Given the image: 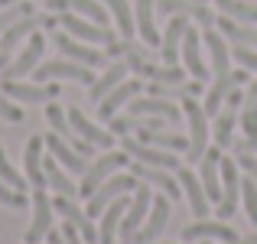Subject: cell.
<instances>
[{"instance_id": "1", "label": "cell", "mask_w": 257, "mask_h": 244, "mask_svg": "<svg viewBox=\"0 0 257 244\" xmlns=\"http://www.w3.org/2000/svg\"><path fill=\"white\" fill-rule=\"evenodd\" d=\"M182 117H186V127H189L186 163H199L202 153L208 150V114L195 98H186L182 101Z\"/></svg>"}, {"instance_id": "2", "label": "cell", "mask_w": 257, "mask_h": 244, "mask_svg": "<svg viewBox=\"0 0 257 244\" xmlns=\"http://www.w3.org/2000/svg\"><path fill=\"white\" fill-rule=\"evenodd\" d=\"M127 150H107L104 157H98L94 163H88V169H85V176H82V186H78V192L85 195V199H91V192L101 186L104 179H111L117 169H124L127 166Z\"/></svg>"}, {"instance_id": "3", "label": "cell", "mask_w": 257, "mask_h": 244, "mask_svg": "<svg viewBox=\"0 0 257 244\" xmlns=\"http://www.w3.org/2000/svg\"><path fill=\"white\" fill-rule=\"evenodd\" d=\"M59 26H62V30L69 33V36L82 39V43H94V46H111V43H117V36H114L111 26L91 23V20L78 17V13H72V10L59 13Z\"/></svg>"}, {"instance_id": "4", "label": "cell", "mask_w": 257, "mask_h": 244, "mask_svg": "<svg viewBox=\"0 0 257 244\" xmlns=\"http://www.w3.org/2000/svg\"><path fill=\"white\" fill-rule=\"evenodd\" d=\"M137 186H140V179H137L134 173H131V176H117V173H114L111 179H104V182H101V186L91 192V199H88V208H85V212L91 215V218H98V215L104 212V208L111 205L114 199H120V195H131Z\"/></svg>"}, {"instance_id": "5", "label": "cell", "mask_w": 257, "mask_h": 244, "mask_svg": "<svg viewBox=\"0 0 257 244\" xmlns=\"http://www.w3.org/2000/svg\"><path fill=\"white\" fill-rule=\"evenodd\" d=\"M150 205H153V192H150V186L140 182V186L134 189V199H131V205H127V212H124V221H120V228H117L120 244H134V234H137L140 225L147 221Z\"/></svg>"}, {"instance_id": "6", "label": "cell", "mask_w": 257, "mask_h": 244, "mask_svg": "<svg viewBox=\"0 0 257 244\" xmlns=\"http://www.w3.org/2000/svg\"><path fill=\"white\" fill-rule=\"evenodd\" d=\"M33 78L36 81H56V78H65V81H82V85L91 88L94 85V72L82 62H72V59H52V62H39L33 69Z\"/></svg>"}, {"instance_id": "7", "label": "cell", "mask_w": 257, "mask_h": 244, "mask_svg": "<svg viewBox=\"0 0 257 244\" xmlns=\"http://www.w3.org/2000/svg\"><path fill=\"white\" fill-rule=\"evenodd\" d=\"M127 65H131V72L134 75H144V78H150V81H160V85H179V81H186V72L179 69V65H153L150 59L144 56V52H137L131 46L127 49Z\"/></svg>"}, {"instance_id": "8", "label": "cell", "mask_w": 257, "mask_h": 244, "mask_svg": "<svg viewBox=\"0 0 257 244\" xmlns=\"http://www.w3.org/2000/svg\"><path fill=\"white\" fill-rule=\"evenodd\" d=\"M4 94L7 98H17V101H26V104H49V101L59 98V85L52 81H36V85H26L20 78H4Z\"/></svg>"}, {"instance_id": "9", "label": "cell", "mask_w": 257, "mask_h": 244, "mask_svg": "<svg viewBox=\"0 0 257 244\" xmlns=\"http://www.w3.org/2000/svg\"><path fill=\"white\" fill-rule=\"evenodd\" d=\"M52 39H56V49L62 52L65 59H72V62H82V65H88V69H101V65H107V52L91 49V46H85L82 39L69 36L65 30H59Z\"/></svg>"}, {"instance_id": "10", "label": "cell", "mask_w": 257, "mask_h": 244, "mask_svg": "<svg viewBox=\"0 0 257 244\" xmlns=\"http://www.w3.org/2000/svg\"><path fill=\"white\" fill-rule=\"evenodd\" d=\"M238 195H241V176H238V160L221 157V202H218V218H231L238 212Z\"/></svg>"}, {"instance_id": "11", "label": "cell", "mask_w": 257, "mask_h": 244, "mask_svg": "<svg viewBox=\"0 0 257 244\" xmlns=\"http://www.w3.org/2000/svg\"><path fill=\"white\" fill-rule=\"evenodd\" d=\"M124 150H127V157H134L137 163H147V166H160V169H170V173L179 169V157L173 150H160V147H150L134 137H124Z\"/></svg>"}, {"instance_id": "12", "label": "cell", "mask_w": 257, "mask_h": 244, "mask_svg": "<svg viewBox=\"0 0 257 244\" xmlns=\"http://www.w3.org/2000/svg\"><path fill=\"white\" fill-rule=\"evenodd\" d=\"M170 195H153V205H150V215H147V221L140 225V231L134 234V244H150V241H157L160 234H163V228H166V221H170Z\"/></svg>"}, {"instance_id": "13", "label": "cell", "mask_w": 257, "mask_h": 244, "mask_svg": "<svg viewBox=\"0 0 257 244\" xmlns=\"http://www.w3.org/2000/svg\"><path fill=\"white\" fill-rule=\"evenodd\" d=\"M52 231V199L43 189H33V218L26 228V244L46 241V234Z\"/></svg>"}, {"instance_id": "14", "label": "cell", "mask_w": 257, "mask_h": 244, "mask_svg": "<svg viewBox=\"0 0 257 244\" xmlns=\"http://www.w3.org/2000/svg\"><path fill=\"white\" fill-rule=\"evenodd\" d=\"M176 179H179L182 195H186V202H189V212H192L195 218H208V205H212V199L205 195L202 179L189 166H179V169H176Z\"/></svg>"}, {"instance_id": "15", "label": "cell", "mask_w": 257, "mask_h": 244, "mask_svg": "<svg viewBox=\"0 0 257 244\" xmlns=\"http://www.w3.org/2000/svg\"><path fill=\"white\" fill-rule=\"evenodd\" d=\"M199 179L205 186V195L218 205L221 202V147H208L199 160Z\"/></svg>"}, {"instance_id": "16", "label": "cell", "mask_w": 257, "mask_h": 244, "mask_svg": "<svg viewBox=\"0 0 257 244\" xmlns=\"http://www.w3.org/2000/svg\"><path fill=\"white\" fill-rule=\"evenodd\" d=\"M244 81H247V69H238V72H228V75L215 78L212 88H208V94H205V104H202L208 117H215V114L221 111V104L228 101V94H231L234 88H241Z\"/></svg>"}, {"instance_id": "17", "label": "cell", "mask_w": 257, "mask_h": 244, "mask_svg": "<svg viewBox=\"0 0 257 244\" xmlns=\"http://www.w3.org/2000/svg\"><path fill=\"white\" fill-rule=\"evenodd\" d=\"M127 107H131V117H163V120H170V124L182 120V107H176L173 101H166V98H157V94L134 98Z\"/></svg>"}, {"instance_id": "18", "label": "cell", "mask_w": 257, "mask_h": 244, "mask_svg": "<svg viewBox=\"0 0 257 244\" xmlns=\"http://www.w3.org/2000/svg\"><path fill=\"white\" fill-rule=\"evenodd\" d=\"M208 238H215V241H228V244H238V231H234V228H228L225 221H208V218H195L192 225L182 228V241H189V244H195V241H208Z\"/></svg>"}, {"instance_id": "19", "label": "cell", "mask_w": 257, "mask_h": 244, "mask_svg": "<svg viewBox=\"0 0 257 244\" xmlns=\"http://www.w3.org/2000/svg\"><path fill=\"white\" fill-rule=\"evenodd\" d=\"M43 49H46V39L39 36V33H33V36L26 39V46L20 49V56L4 69V78H23V75H30V72L39 65V59H43Z\"/></svg>"}, {"instance_id": "20", "label": "cell", "mask_w": 257, "mask_h": 244, "mask_svg": "<svg viewBox=\"0 0 257 244\" xmlns=\"http://www.w3.org/2000/svg\"><path fill=\"white\" fill-rule=\"evenodd\" d=\"M140 91H144V85H140L137 78H127V81H120V85L114 88V91H107L104 98L98 101V117H101V120H111L114 114H117L124 104H131V101L137 98Z\"/></svg>"}, {"instance_id": "21", "label": "cell", "mask_w": 257, "mask_h": 244, "mask_svg": "<svg viewBox=\"0 0 257 244\" xmlns=\"http://www.w3.org/2000/svg\"><path fill=\"white\" fill-rule=\"evenodd\" d=\"M179 56H182V62H186V72L195 81H205L208 78V65L202 62V36H199V30H195V26H189V30H186Z\"/></svg>"}, {"instance_id": "22", "label": "cell", "mask_w": 257, "mask_h": 244, "mask_svg": "<svg viewBox=\"0 0 257 244\" xmlns=\"http://www.w3.org/2000/svg\"><path fill=\"white\" fill-rule=\"evenodd\" d=\"M186 30H189V17H170V23L163 30V39H160V59H163V65L179 62V49H182Z\"/></svg>"}, {"instance_id": "23", "label": "cell", "mask_w": 257, "mask_h": 244, "mask_svg": "<svg viewBox=\"0 0 257 244\" xmlns=\"http://www.w3.org/2000/svg\"><path fill=\"white\" fill-rule=\"evenodd\" d=\"M157 10H160V17H189L202 26L215 23L212 10L205 4H195V0H157Z\"/></svg>"}, {"instance_id": "24", "label": "cell", "mask_w": 257, "mask_h": 244, "mask_svg": "<svg viewBox=\"0 0 257 244\" xmlns=\"http://www.w3.org/2000/svg\"><path fill=\"white\" fill-rule=\"evenodd\" d=\"M43 150H46V140L43 137H30L26 140V147H23V166H26V182H30L33 189H43L46 186V157H43Z\"/></svg>"}, {"instance_id": "25", "label": "cell", "mask_w": 257, "mask_h": 244, "mask_svg": "<svg viewBox=\"0 0 257 244\" xmlns=\"http://www.w3.org/2000/svg\"><path fill=\"white\" fill-rule=\"evenodd\" d=\"M43 140H46V147H49V153H52V157H56L59 163H62L69 173H82V176H85V169H88V157H82V153H78L65 137H59V134L52 131V134H46Z\"/></svg>"}, {"instance_id": "26", "label": "cell", "mask_w": 257, "mask_h": 244, "mask_svg": "<svg viewBox=\"0 0 257 244\" xmlns=\"http://www.w3.org/2000/svg\"><path fill=\"white\" fill-rule=\"evenodd\" d=\"M137 179L150 182V186H157L163 195H170V199H179L182 195V186L176 176H170V169H160V166H147V163H137L134 160V169H131Z\"/></svg>"}, {"instance_id": "27", "label": "cell", "mask_w": 257, "mask_h": 244, "mask_svg": "<svg viewBox=\"0 0 257 244\" xmlns=\"http://www.w3.org/2000/svg\"><path fill=\"white\" fill-rule=\"evenodd\" d=\"M65 114H69L72 131H75L82 140H88V144H94V147H104V150H111V147H114V134L111 131H101L98 124H91V120L82 114V107H69Z\"/></svg>"}, {"instance_id": "28", "label": "cell", "mask_w": 257, "mask_h": 244, "mask_svg": "<svg viewBox=\"0 0 257 244\" xmlns=\"http://www.w3.org/2000/svg\"><path fill=\"white\" fill-rule=\"evenodd\" d=\"M202 43H205L208 56H212V78L228 75V72H231V49L225 46V36L208 26V30L202 33Z\"/></svg>"}, {"instance_id": "29", "label": "cell", "mask_w": 257, "mask_h": 244, "mask_svg": "<svg viewBox=\"0 0 257 244\" xmlns=\"http://www.w3.org/2000/svg\"><path fill=\"white\" fill-rule=\"evenodd\" d=\"M134 20L137 33L147 46H160V30H157V0H134Z\"/></svg>"}, {"instance_id": "30", "label": "cell", "mask_w": 257, "mask_h": 244, "mask_svg": "<svg viewBox=\"0 0 257 244\" xmlns=\"http://www.w3.org/2000/svg\"><path fill=\"white\" fill-rule=\"evenodd\" d=\"M127 205H131V195H120V199H114L111 205L101 212V221H98V244H114V234H117L120 221H124Z\"/></svg>"}, {"instance_id": "31", "label": "cell", "mask_w": 257, "mask_h": 244, "mask_svg": "<svg viewBox=\"0 0 257 244\" xmlns=\"http://www.w3.org/2000/svg\"><path fill=\"white\" fill-rule=\"evenodd\" d=\"M137 140L150 147H160V150H173V153H186L189 150V137L182 134H166L160 127H137Z\"/></svg>"}, {"instance_id": "32", "label": "cell", "mask_w": 257, "mask_h": 244, "mask_svg": "<svg viewBox=\"0 0 257 244\" xmlns=\"http://www.w3.org/2000/svg\"><path fill=\"white\" fill-rule=\"evenodd\" d=\"M215 26H218V33L225 39H231L234 46H251V49H257V26L238 23V20H231V17H218Z\"/></svg>"}, {"instance_id": "33", "label": "cell", "mask_w": 257, "mask_h": 244, "mask_svg": "<svg viewBox=\"0 0 257 244\" xmlns=\"http://www.w3.org/2000/svg\"><path fill=\"white\" fill-rule=\"evenodd\" d=\"M127 72H131L127 59H117V62H111L104 75L94 78V85H91V101H101L107 91H114V88H117L120 81H127Z\"/></svg>"}, {"instance_id": "34", "label": "cell", "mask_w": 257, "mask_h": 244, "mask_svg": "<svg viewBox=\"0 0 257 244\" xmlns=\"http://www.w3.org/2000/svg\"><path fill=\"white\" fill-rule=\"evenodd\" d=\"M46 186H52V192L56 195H69V199H75L78 195V186L65 176V166L59 163L56 157H46Z\"/></svg>"}, {"instance_id": "35", "label": "cell", "mask_w": 257, "mask_h": 244, "mask_svg": "<svg viewBox=\"0 0 257 244\" xmlns=\"http://www.w3.org/2000/svg\"><path fill=\"white\" fill-rule=\"evenodd\" d=\"M101 4L107 7V13L114 17V23H117L120 36L124 39H134V30H137V20H134V7L127 4V0H101Z\"/></svg>"}, {"instance_id": "36", "label": "cell", "mask_w": 257, "mask_h": 244, "mask_svg": "<svg viewBox=\"0 0 257 244\" xmlns=\"http://www.w3.org/2000/svg\"><path fill=\"white\" fill-rule=\"evenodd\" d=\"M234 124H238V111L228 107V111L215 114V147H231L234 144Z\"/></svg>"}, {"instance_id": "37", "label": "cell", "mask_w": 257, "mask_h": 244, "mask_svg": "<svg viewBox=\"0 0 257 244\" xmlns=\"http://www.w3.org/2000/svg\"><path fill=\"white\" fill-rule=\"evenodd\" d=\"M215 7L238 23H257V4L251 0H215Z\"/></svg>"}, {"instance_id": "38", "label": "cell", "mask_w": 257, "mask_h": 244, "mask_svg": "<svg viewBox=\"0 0 257 244\" xmlns=\"http://www.w3.org/2000/svg\"><path fill=\"white\" fill-rule=\"evenodd\" d=\"M65 7H69L72 13H78V17L91 20V23L107 26V7L101 4V0H65Z\"/></svg>"}, {"instance_id": "39", "label": "cell", "mask_w": 257, "mask_h": 244, "mask_svg": "<svg viewBox=\"0 0 257 244\" xmlns=\"http://www.w3.org/2000/svg\"><path fill=\"white\" fill-rule=\"evenodd\" d=\"M46 117H49L52 131H56L59 137H65L69 144H75V140H78V134L72 131V124H69V114H65L59 104H46Z\"/></svg>"}, {"instance_id": "40", "label": "cell", "mask_w": 257, "mask_h": 244, "mask_svg": "<svg viewBox=\"0 0 257 244\" xmlns=\"http://www.w3.org/2000/svg\"><path fill=\"white\" fill-rule=\"evenodd\" d=\"M30 13H33V4H30V0H17V4H10L7 10H0V36H4V30H10L17 20L30 17Z\"/></svg>"}, {"instance_id": "41", "label": "cell", "mask_w": 257, "mask_h": 244, "mask_svg": "<svg viewBox=\"0 0 257 244\" xmlns=\"http://www.w3.org/2000/svg\"><path fill=\"white\" fill-rule=\"evenodd\" d=\"M241 202H244L247 218L257 225V182L251 179V176H241Z\"/></svg>"}, {"instance_id": "42", "label": "cell", "mask_w": 257, "mask_h": 244, "mask_svg": "<svg viewBox=\"0 0 257 244\" xmlns=\"http://www.w3.org/2000/svg\"><path fill=\"white\" fill-rule=\"evenodd\" d=\"M0 179H4L7 186L20 189V192H26V179H23V176H20L13 166H10V160H7V153H4V147H0Z\"/></svg>"}, {"instance_id": "43", "label": "cell", "mask_w": 257, "mask_h": 244, "mask_svg": "<svg viewBox=\"0 0 257 244\" xmlns=\"http://www.w3.org/2000/svg\"><path fill=\"white\" fill-rule=\"evenodd\" d=\"M0 205H7V208H26V205H30V199H26V192H20V189L7 186V182L0 179Z\"/></svg>"}, {"instance_id": "44", "label": "cell", "mask_w": 257, "mask_h": 244, "mask_svg": "<svg viewBox=\"0 0 257 244\" xmlns=\"http://www.w3.org/2000/svg\"><path fill=\"white\" fill-rule=\"evenodd\" d=\"M231 59L241 65V69L257 72V52L251 49V46H234V49H231Z\"/></svg>"}, {"instance_id": "45", "label": "cell", "mask_w": 257, "mask_h": 244, "mask_svg": "<svg viewBox=\"0 0 257 244\" xmlns=\"http://www.w3.org/2000/svg\"><path fill=\"white\" fill-rule=\"evenodd\" d=\"M134 127H137V117H117V114H114V117L107 120V131H111L114 137H127Z\"/></svg>"}, {"instance_id": "46", "label": "cell", "mask_w": 257, "mask_h": 244, "mask_svg": "<svg viewBox=\"0 0 257 244\" xmlns=\"http://www.w3.org/2000/svg\"><path fill=\"white\" fill-rule=\"evenodd\" d=\"M0 117H4V120H13V124H20V120H23V111H20L17 104H10V101H7L4 88H0Z\"/></svg>"}, {"instance_id": "47", "label": "cell", "mask_w": 257, "mask_h": 244, "mask_svg": "<svg viewBox=\"0 0 257 244\" xmlns=\"http://www.w3.org/2000/svg\"><path fill=\"white\" fill-rule=\"evenodd\" d=\"M238 169L257 182V157H254V153H238Z\"/></svg>"}, {"instance_id": "48", "label": "cell", "mask_w": 257, "mask_h": 244, "mask_svg": "<svg viewBox=\"0 0 257 244\" xmlns=\"http://www.w3.org/2000/svg\"><path fill=\"white\" fill-rule=\"evenodd\" d=\"M234 153H257V134L254 137H244V140H234Z\"/></svg>"}, {"instance_id": "49", "label": "cell", "mask_w": 257, "mask_h": 244, "mask_svg": "<svg viewBox=\"0 0 257 244\" xmlns=\"http://www.w3.org/2000/svg\"><path fill=\"white\" fill-rule=\"evenodd\" d=\"M228 104H231V107H234V111H238V104H244V94H241V91H238V88H234V91H231V94H228Z\"/></svg>"}, {"instance_id": "50", "label": "cell", "mask_w": 257, "mask_h": 244, "mask_svg": "<svg viewBox=\"0 0 257 244\" xmlns=\"http://www.w3.org/2000/svg\"><path fill=\"white\" fill-rule=\"evenodd\" d=\"M46 241H49V244H65V238H62V231H56V228H52V231L46 234Z\"/></svg>"}, {"instance_id": "51", "label": "cell", "mask_w": 257, "mask_h": 244, "mask_svg": "<svg viewBox=\"0 0 257 244\" xmlns=\"http://www.w3.org/2000/svg\"><path fill=\"white\" fill-rule=\"evenodd\" d=\"M7 65H10V52L0 49V69H7Z\"/></svg>"}, {"instance_id": "52", "label": "cell", "mask_w": 257, "mask_h": 244, "mask_svg": "<svg viewBox=\"0 0 257 244\" xmlns=\"http://www.w3.org/2000/svg\"><path fill=\"white\" fill-rule=\"evenodd\" d=\"M238 244H257V231H254V234H247V238H241Z\"/></svg>"}, {"instance_id": "53", "label": "cell", "mask_w": 257, "mask_h": 244, "mask_svg": "<svg viewBox=\"0 0 257 244\" xmlns=\"http://www.w3.org/2000/svg\"><path fill=\"white\" fill-rule=\"evenodd\" d=\"M10 4H17V0H0V10H7Z\"/></svg>"}, {"instance_id": "54", "label": "cell", "mask_w": 257, "mask_h": 244, "mask_svg": "<svg viewBox=\"0 0 257 244\" xmlns=\"http://www.w3.org/2000/svg\"><path fill=\"white\" fill-rule=\"evenodd\" d=\"M195 244H208V241H195Z\"/></svg>"}, {"instance_id": "55", "label": "cell", "mask_w": 257, "mask_h": 244, "mask_svg": "<svg viewBox=\"0 0 257 244\" xmlns=\"http://www.w3.org/2000/svg\"><path fill=\"white\" fill-rule=\"evenodd\" d=\"M195 4H205V0H195Z\"/></svg>"}, {"instance_id": "56", "label": "cell", "mask_w": 257, "mask_h": 244, "mask_svg": "<svg viewBox=\"0 0 257 244\" xmlns=\"http://www.w3.org/2000/svg\"><path fill=\"white\" fill-rule=\"evenodd\" d=\"M218 244H228V241H218Z\"/></svg>"}, {"instance_id": "57", "label": "cell", "mask_w": 257, "mask_h": 244, "mask_svg": "<svg viewBox=\"0 0 257 244\" xmlns=\"http://www.w3.org/2000/svg\"><path fill=\"white\" fill-rule=\"evenodd\" d=\"M150 244H160V241H150Z\"/></svg>"}]
</instances>
